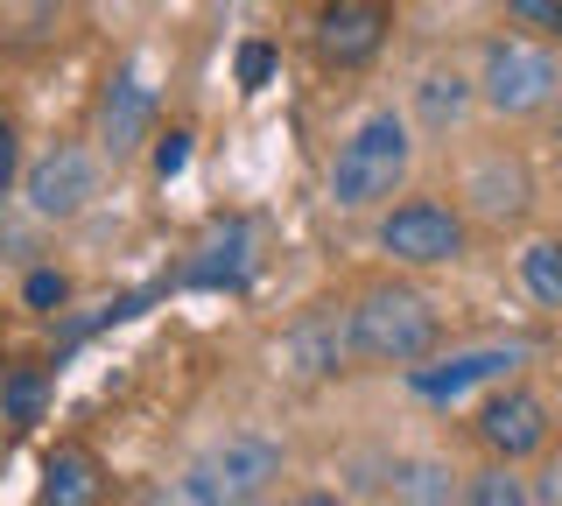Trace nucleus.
Wrapping results in <instances>:
<instances>
[{
    "label": "nucleus",
    "instance_id": "26",
    "mask_svg": "<svg viewBox=\"0 0 562 506\" xmlns=\"http://www.w3.org/2000/svg\"><path fill=\"white\" fill-rule=\"evenodd\" d=\"M295 506H345V499H338V493H303Z\"/></svg>",
    "mask_w": 562,
    "mask_h": 506
},
{
    "label": "nucleus",
    "instance_id": "4",
    "mask_svg": "<svg viewBox=\"0 0 562 506\" xmlns=\"http://www.w3.org/2000/svg\"><path fill=\"white\" fill-rule=\"evenodd\" d=\"M351 359H359L351 303H316V310H303V317L281 330V366H289L295 380H338Z\"/></svg>",
    "mask_w": 562,
    "mask_h": 506
},
{
    "label": "nucleus",
    "instance_id": "19",
    "mask_svg": "<svg viewBox=\"0 0 562 506\" xmlns=\"http://www.w3.org/2000/svg\"><path fill=\"white\" fill-rule=\"evenodd\" d=\"M457 506H527V479H514V464H485L464 479Z\"/></svg>",
    "mask_w": 562,
    "mask_h": 506
},
{
    "label": "nucleus",
    "instance_id": "27",
    "mask_svg": "<svg viewBox=\"0 0 562 506\" xmlns=\"http://www.w3.org/2000/svg\"><path fill=\"white\" fill-rule=\"evenodd\" d=\"M254 506H268V499H254Z\"/></svg>",
    "mask_w": 562,
    "mask_h": 506
},
{
    "label": "nucleus",
    "instance_id": "12",
    "mask_svg": "<svg viewBox=\"0 0 562 506\" xmlns=\"http://www.w3.org/2000/svg\"><path fill=\"white\" fill-rule=\"evenodd\" d=\"M246 274H254V225L246 218H225L218 233L198 247V260L183 268L190 289H239Z\"/></svg>",
    "mask_w": 562,
    "mask_h": 506
},
{
    "label": "nucleus",
    "instance_id": "23",
    "mask_svg": "<svg viewBox=\"0 0 562 506\" xmlns=\"http://www.w3.org/2000/svg\"><path fill=\"white\" fill-rule=\"evenodd\" d=\"M268 78H274V49L268 43H246L239 49V92H260Z\"/></svg>",
    "mask_w": 562,
    "mask_h": 506
},
{
    "label": "nucleus",
    "instance_id": "3",
    "mask_svg": "<svg viewBox=\"0 0 562 506\" xmlns=\"http://www.w3.org/2000/svg\"><path fill=\"white\" fill-rule=\"evenodd\" d=\"M555 92H562V71H555V57H549V49H535V43H514V36L485 49L479 99H485L492 113H506V120H520V113H541Z\"/></svg>",
    "mask_w": 562,
    "mask_h": 506
},
{
    "label": "nucleus",
    "instance_id": "5",
    "mask_svg": "<svg viewBox=\"0 0 562 506\" xmlns=\"http://www.w3.org/2000/svg\"><path fill=\"white\" fill-rule=\"evenodd\" d=\"M380 247L408 268H443V260L464 254V218L436 198H415V204H394L380 218Z\"/></svg>",
    "mask_w": 562,
    "mask_h": 506
},
{
    "label": "nucleus",
    "instance_id": "10",
    "mask_svg": "<svg viewBox=\"0 0 562 506\" xmlns=\"http://www.w3.org/2000/svg\"><path fill=\"white\" fill-rule=\"evenodd\" d=\"M380 43H386V8H380V0H330L324 22H316V49H324L338 71L373 64Z\"/></svg>",
    "mask_w": 562,
    "mask_h": 506
},
{
    "label": "nucleus",
    "instance_id": "20",
    "mask_svg": "<svg viewBox=\"0 0 562 506\" xmlns=\"http://www.w3.org/2000/svg\"><path fill=\"white\" fill-rule=\"evenodd\" d=\"M43 373H8V387H0V408H8V423H35V415H43Z\"/></svg>",
    "mask_w": 562,
    "mask_h": 506
},
{
    "label": "nucleus",
    "instance_id": "7",
    "mask_svg": "<svg viewBox=\"0 0 562 506\" xmlns=\"http://www.w3.org/2000/svg\"><path fill=\"white\" fill-rule=\"evenodd\" d=\"M527 359V345H471V352H450L436 366H408V394L422 401H464L485 380H506Z\"/></svg>",
    "mask_w": 562,
    "mask_h": 506
},
{
    "label": "nucleus",
    "instance_id": "16",
    "mask_svg": "<svg viewBox=\"0 0 562 506\" xmlns=\"http://www.w3.org/2000/svg\"><path fill=\"white\" fill-rule=\"evenodd\" d=\"M415 99H422V120H429V127H450V120H464V106H471V78L464 71H429Z\"/></svg>",
    "mask_w": 562,
    "mask_h": 506
},
{
    "label": "nucleus",
    "instance_id": "8",
    "mask_svg": "<svg viewBox=\"0 0 562 506\" xmlns=\"http://www.w3.org/2000/svg\"><path fill=\"white\" fill-rule=\"evenodd\" d=\"M92 190H99V162H92V155H85V148H49L43 162L29 169L22 198H29L35 218H78L85 204H92Z\"/></svg>",
    "mask_w": 562,
    "mask_h": 506
},
{
    "label": "nucleus",
    "instance_id": "22",
    "mask_svg": "<svg viewBox=\"0 0 562 506\" xmlns=\"http://www.w3.org/2000/svg\"><path fill=\"white\" fill-rule=\"evenodd\" d=\"M22 295H29V310H64L70 303V282H64L57 268H35L29 282H22Z\"/></svg>",
    "mask_w": 562,
    "mask_h": 506
},
{
    "label": "nucleus",
    "instance_id": "6",
    "mask_svg": "<svg viewBox=\"0 0 562 506\" xmlns=\"http://www.w3.org/2000/svg\"><path fill=\"white\" fill-rule=\"evenodd\" d=\"M204 471H211V485H218L225 506H254L281 479V443H274V436L239 429V436H225V443L204 458Z\"/></svg>",
    "mask_w": 562,
    "mask_h": 506
},
{
    "label": "nucleus",
    "instance_id": "15",
    "mask_svg": "<svg viewBox=\"0 0 562 506\" xmlns=\"http://www.w3.org/2000/svg\"><path fill=\"white\" fill-rule=\"evenodd\" d=\"M386 479H394L401 506H450L457 493H464V485H450V464H436V458H401Z\"/></svg>",
    "mask_w": 562,
    "mask_h": 506
},
{
    "label": "nucleus",
    "instance_id": "18",
    "mask_svg": "<svg viewBox=\"0 0 562 506\" xmlns=\"http://www.w3.org/2000/svg\"><path fill=\"white\" fill-rule=\"evenodd\" d=\"M140 506H225V499H218V485H211V471L190 464V471H176V479H155L148 493H140Z\"/></svg>",
    "mask_w": 562,
    "mask_h": 506
},
{
    "label": "nucleus",
    "instance_id": "14",
    "mask_svg": "<svg viewBox=\"0 0 562 506\" xmlns=\"http://www.w3.org/2000/svg\"><path fill=\"white\" fill-rule=\"evenodd\" d=\"M471 204H479L485 218H514L520 204H527V177H520V162H479L471 169Z\"/></svg>",
    "mask_w": 562,
    "mask_h": 506
},
{
    "label": "nucleus",
    "instance_id": "25",
    "mask_svg": "<svg viewBox=\"0 0 562 506\" xmlns=\"http://www.w3.org/2000/svg\"><path fill=\"white\" fill-rule=\"evenodd\" d=\"M8 169H14V134L0 127V183H8Z\"/></svg>",
    "mask_w": 562,
    "mask_h": 506
},
{
    "label": "nucleus",
    "instance_id": "9",
    "mask_svg": "<svg viewBox=\"0 0 562 506\" xmlns=\"http://www.w3.org/2000/svg\"><path fill=\"white\" fill-rule=\"evenodd\" d=\"M479 436H485V450L499 464L535 458V450L549 443V408H541L527 387H506V394H492L485 408H479Z\"/></svg>",
    "mask_w": 562,
    "mask_h": 506
},
{
    "label": "nucleus",
    "instance_id": "11",
    "mask_svg": "<svg viewBox=\"0 0 562 506\" xmlns=\"http://www.w3.org/2000/svg\"><path fill=\"white\" fill-rule=\"evenodd\" d=\"M148 120H155V92L140 85V71H120L113 85H105V99H99V142L105 155H134L140 142H148Z\"/></svg>",
    "mask_w": 562,
    "mask_h": 506
},
{
    "label": "nucleus",
    "instance_id": "21",
    "mask_svg": "<svg viewBox=\"0 0 562 506\" xmlns=\"http://www.w3.org/2000/svg\"><path fill=\"white\" fill-rule=\"evenodd\" d=\"M506 14H514L520 29H535V36L562 43V0H506Z\"/></svg>",
    "mask_w": 562,
    "mask_h": 506
},
{
    "label": "nucleus",
    "instance_id": "17",
    "mask_svg": "<svg viewBox=\"0 0 562 506\" xmlns=\"http://www.w3.org/2000/svg\"><path fill=\"white\" fill-rule=\"evenodd\" d=\"M520 282H527L535 303L562 310V239H535V247L520 254Z\"/></svg>",
    "mask_w": 562,
    "mask_h": 506
},
{
    "label": "nucleus",
    "instance_id": "1",
    "mask_svg": "<svg viewBox=\"0 0 562 506\" xmlns=\"http://www.w3.org/2000/svg\"><path fill=\"white\" fill-rule=\"evenodd\" d=\"M408 162H415L408 120L366 113L359 127H351V142L338 148V162H330V198H338V212H373V204H386L408 183Z\"/></svg>",
    "mask_w": 562,
    "mask_h": 506
},
{
    "label": "nucleus",
    "instance_id": "24",
    "mask_svg": "<svg viewBox=\"0 0 562 506\" xmlns=\"http://www.w3.org/2000/svg\"><path fill=\"white\" fill-rule=\"evenodd\" d=\"M183 169H190V134L183 127H176V134H162V142H155V177H183Z\"/></svg>",
    "mask_w": 562,
    "mask_h": 506
},
{
    "label": "nucleus",
    "instance_id": "2",
    "mask_svg": "<svg viewBox=\"0 0 562 506\" xmlns=\"http://www.w3.org/2000/svg\"><path fill=\"white\" fill-rule=\"evenodd\" d=\"M351 338H359V359L373 366H422L436 345V310L422 289L380 282L351 303Z\"/></svg>",
    "mask_w": 562,
    "mask_h": 506
},
{
    "label": "nucleus",
    "instance_id": "13",
    "mask_svg": "<svg viewBox=\"0 0 562 506\" xmlns=\"http://www.w3.org/2000/svg\"><path fill=\"white\" fill-rule=\"evenodd\" d=\"M105 471L85 443H57L43 458V506H99Z\"/></svg>",
    "mask_w": 562,
    "mask_h": 506
}]
</instances>
